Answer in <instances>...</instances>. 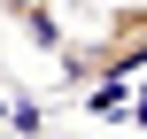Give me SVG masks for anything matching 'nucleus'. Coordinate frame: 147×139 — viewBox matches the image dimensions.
I'll return each mask as SVG.
<instances>
[{
    "label": "nucleus",
    "mask_w": 147,
    "mask_h": 139,
    "mask_svg": "<svg viewBox=\"0 0 147 139\" xmlns=\"http://www.w3.org/2000/svg\"><path fill=\"white\" fill-rule=\"evenodd\" d=\"M140 70H147V0H124L101 23V39L62 46V77L70 85H109V77H140Z\"/></svg>",
    "instance_id": "f257e3e1"
},
{
    "label": "nucleus",
    "mask_w": 147,
    "mask_h": 139,
    "mask_svg": "<svg viewBox=\"0 0 147 139\" xmlns=\"http://www.w3.org/2000/svg\"><path fill=\"white\" fill-rule=\"evenodd\" d=\"M8 23H23V39L39 54H62V23H54V0H0Z\"/></svg>",
    "instance_id": "f03ea898"
}]
</instances>
